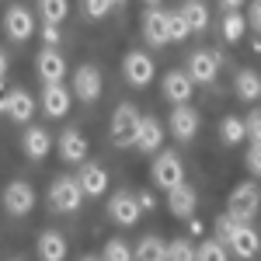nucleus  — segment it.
<instances>
[{
  "instance_id": "nucleus-1",
  "label": "nucleus",
  "mask_w": 261,
  "mask_h": 261,
  "mask_svg": "<svg viewBox=\"0 0 261 261\" xmlns=\"http://www.w3.org/2000/svg\"><path fill=\"white\" fill-rule=\"evenodd\" d=\"M261 209V188L254 181H241L233 192H230V202H226V213L237 223H251Z\"/></svg>"
},
{
  "instance_id": "nucleus-2",
  "label": "nucleus",
  "mask_w": 261,
  "mask_h": 261,
  "mask_svg": "<svg viewBox=\"0 0 261 261\" xmlns=\"http://www.w3.org/2000/svg\"><path fill=\"white\" fill-rule=\"evenodd\" d=\"M150 178H153V185H157V188L171 192L174 185H181V181H185L181 157L174 153V150H161V153H157V161H153V167H150Z\"/></svg>"
},
{
  "instance_id": "nucleus-3",
  "label": "nucleus",
  "mask_w": 261,
  "mask_h": 261,
  "mask_svg": "<svg viewBox=\"0 0 261 261\" xmlns=\"http://www.w3.org/2000/svg\"><path fill=\"white\" fill-rule=\"evenodd\" d=\"M84 202V188L77 178H56L49 185V205L56 213H77Z\"/></svg>"
},
{
  "instance_id": "nucleus-4",
  "label": "nucleus",
  "mask_w": 261,
  "mask_h": 261,
  "mask_svg": "<svg viewBox=\"0 0 261 261\" xmlns=\"http://www.w3.org/2000/svg\"><path fill=\"white\" fill-rule=\"evenodd\" d=\"M136 129H140V112L125 101V105H119L115 112H112V143L115 146H133L136 143Z\"/></svg>"
},
{
  "instance_id": "nucleus-5",
  "label": "nucleus",
  "mask_w": 261,
  "mask_h": 261,
  "mask_svg": "<svg viewBox=\"0 0 261 261\" xmlns=\"http://www.w3.org/2000/svg\"><path fill=\"white\" fill-rule=\"evenodd\" d=\"M153 73H157V66H153V60L146 56V53H140V49H133V53H125V60H122V77L133 84V87H146V84L153 81Z\"/></svg>"
},
{
  "instance_id": "nucleus-6",
  "label": "nucleus",
  "mask_w": 261,
  "mask_h": 261,
  "mask_svg": "<svg viewBox=\"0 0 261 261\" xmlns=\"http://www.w3.org/2000/svg\"><path fill=\"white\" fill-rule=\"evenodd\" d=\"M4 209H7L11 216H28V213L35 209V188H32L28 181H11V185L4 188Z\"/></svg>"
},
{
  "instance_id": "nucleus-7",
  "label": "nucleus",
  "mask_w": 261,
  "mask_h": 261,
  "mask_svg": "<svg viewBox=\"0 0 261 261\" xmlns=\"http://www.w3.org/2000/svg\"><path fill=\"white\" fill-rule=\"evenodd\" d=\"M185 73L192 77V84H213L216 73H220V56L213 49H199V53L188 56V70Z\"/></svg>"
},
{
  "instance_id": "nucleus-8",
  "label": "nucleus",
  "mask_w": 261,
  "mask_h": 261,
  "mask_svg": "<svg viewBox=\"0 0 261 261\" xmlns=\"http://www.w3.org/2000/svg\"><path fill=\"white\" fill-rule=\"evenodd\" d=\"M199 112L192 108V105H178L174 112H171V119H167V129L174 133V140H195V133H199Z\"/></svg>"
},
{
  "instance_id": "nucleus-9",
  "label": "nucleus",
  "mask_w": 261,
  "mask_h": 261,
  "mask_svg": "<svg viewBox=\"0 0 261 261\" xmlns=\"http://www.w3.org/2000/svg\"><path fill=\"white\" fill-rule=\"evenodd\" d=\"M4 28H7V35L14 42H28L35 35V18H32V11L28 7H7V14H4Z\"/></svg>"
},
{
  "instance_id": "nucleus-10",
  "label": "nucleus",
  "mask_w": 261,
  "mask_h": 261,
  "mask_svg": "<svg viewBox=\"0 0 261 261\" xmlns=\"http://www.w3.org/2000/svg\"><path fill=\"white\" fill-rule=\"evenodd\" d=\"M195 205H199V192H195L188 181H181V185H174V188L167 192V209H171L174 216H181V220H192V216H195Z\"/></svg>"
},
{
  "instance_id": "nucleus-11",
  "label": "nucleus",
  "mask_w": 261,
  "mask_h": 261,
  "mask_svg": "<svg viewBox=\"0 0 261 261\" xmlns=\"http://www.w3.org/2000/svg\"><path fill=\"white\" fill-rule=\"evenodd\" d=\"M73 94L81 101H98L101 98V73L98 66H91V63H84L73 70Z\"/></svg>"
},
{
  "instance_id": "nucleus-12",
  "label": "nucleus",
  "mask_w": 261,
  "mask_h": 261,
  "mask_svg": "<svg viewBox=\"0 0 261 261\" xmlns=\"http://www.w3.org/2000/svg\"><path fill=\"white\" fill-rule=\"evenodd\" d=\"M226 247H230L237 258H254V254L261 251V237L251 230V223H237L233 233L226 237Z\"/></svg>"
},
{
  "instance_id": "nucleus-13",
  "label": "nucleus",
  "mask_w": 261,
  "mask_h": 261,
  "mask_svg": "<svg viewBox=\"0 0 261 261\" xmlns=\"http://www.w3.org/2000/svg\"><path fill=\"white\" fill-rule=\"evenodd\" d=\"M35 70H39V77L45 84H63V77H66V60H63L53 45H45L39 56H35Z\"/></svg>"
},
{
  "instance_id": "nucleus-14",
  "label": "nucleus",
  "mask_w": 261,
  "mask_h": 261,
  "mask_svg": "<svg viewBox=\"0 0 261 261\" xmlns=\"http://www.w3.org/2000/svg\"><path fill=\"white\" fill-rule=\"evenodd\" d=\"M108 216H112V223H119V226H133V223L140 220V199L129 195V192L112 195V202H108Z\"/></svg>"
},
{
  "instance_id": "nucleus-15",
  "label": "nucleus",
  "mask_w": 261,
  "mask_h": 261,
  "mask_svg": "<svg viewBox=\"0 0 261 261\" xmlns=\"http://www.w3.org/2000/svg\"><path fill=\"white\" fill-rule=\"evenodd\" d=\"M56 146H60V157L66 164H84V157H87V140H84L81 129L60 133V136H56Z\"/></svg>"
},
{
  "instance_id": "nucleus-16",
  "label": "nucleus",
  "mask_w": 261,
  "mask_h": 261,
  "mask_svg": "<svg viewBox=\"0 0 261 261\" xmlns=\"http://www.w3.org/2000/svg\"><path fill=\"white\" fill-rule=\"evenodd\" d=\"M42 112L49 119H63L70 112V91L63 84H45L42 87Z\"/></svg>"
},
{
  "instance_id": "nucleus-17",
  "label": "nucleus",
  "mask_w": 261,
  "mask_h": 261,
  "mask_svg": "<svg viewBox=\"0 0 261 261\" xmlns=\"http://www.w3.org/2000/svg\"><path fill=\"white\" fill-rule=\"evenodd\" d=\"M192 91H195V84H192V77H188L185 70H171V73L164 77V98L174 101V105H188Z\"/></svg>"
},
{
  "instance_id": "nucleus-18",
  "label": "nucleus",
  "mask_w": 261,
  "mask_h": 261,
  "mask_svg": "<svg viewBox=\"0 0 261 261\" xmlns=\"http://www.w3.org/2000/svg\"><path fill=\"white\" fill-rule=\"evenodd\" d=\"M21 150H24V157L42 161V157L53 150V136H49L42 125H28V129H24V136H21Z\"/></svg>"
},
{
  "instance_id": "nucleus-19",
  "label": "nucleus",
  "mask_w": 261,
  "mask_h": 261,
  "mask_svg": "<svg viewBox=\"0 0 261 261\" xmlns=\"http://www.w3.org/2000/svg\"><path fill=\"white\" fill-rule=\"evenodd\" d=\"M7 115L14 122H21V125H28V119L35 115V98L28 94V91H21V87H14V91H7V108H4Z\"/></svg>"
},
{
  "instance_id": "nucleus-20",
  "label": "nucleus",
  "mask_w": 261,
  "mask_h": 261,
  "mask_svg": "<svg viewBox=\"0 0 261 261\" xmlns=\"http://www.w3.org/2000/svg\"><path fill=\"white\" fill-rule=\"evenodd\" d=\"M143 39L150 42V45H167V11L150 7L143 14Z\"/></svg>"
},
{
  "instance_id": "nucleus-21",
  "label": "nucleus",
  "mask_w": 261,
  "mask_h": 261,
  "mask_svg": "<svg viewBox=\"0 0 261 261\" xmlns=\"http://www.w3.org/2000/svg\"><path fill=\"white\" fill-rule=\"evenodd\" d=\"M81 188H84V199H98L108 192V174H105V167L98 164H84L81 167Z\"/></svg>"
},
{
  "instance_id": "nucleus-22",
  "label": "nucleus",
  "mask_w": 261,
  "mask_h": 261,
  "mask_svg": "<svg viewBox=\"0 0 261 261\" xmlns=\"http://www.w3.org/2000/svg\"><path fill=\"white\" fill-rule=\"evenodd\" d=\"M164 143V125L157 119H140V129H136V143L133 146H140L143 153H157Z\"/></svg>"
},
{
  "instance_id": "nucleus-23",
  "label": "nucleus",
  "mask_w": 261,
  "mask_h": 261,
  "mask_svg": "<svg viewBox=\"0 0 261 261\" xmlns=\"http://www.w3.org/2000/svg\"><path fill=\"white\" fill-rule=\"evenodd\" d=\"M178 14L185 18V24H188L192 32H205V28H209V7H205L202 0H181Z\"/></svg>"
},
{
  "instance_id": "nucleus-24",
  "label": "nucleus",
  "mask_w": 261,
  "mask_h": 261,
  "mask_svg": "<svg viewBox=\"0 0 261 261\" xmlns=\"http://www.w3.org/2000/svg\"><path fill=\"white\" fill-rule=\"evenodd\" d=\"M133 261H167V244L161 237H153V233H146L133 247Z\"/></svg>"
},
{
  "instance_id": "nucleus-25",
  "label": "nucleus",
  "mask_w": 261,
  "mask_h": 261,
  "mask_svg": "<svg viewBox=\"0 0 261 261\" xmlns=\"http://www.w3.org/2000/svg\"><path fill=\"white\" fill-rule=\"evenodd\" d=\"M39 258L42 261H66V241L56 230H45L39 237Z\"/></svg>"
},
{
  "instance_id": "nucleus-26",
  "label": "nucleus",
  "mask_w": 261,
  "mask_h": 261,
  "mask_svg": "<svg viewBox=\"0 0 261 261\" xmlns=\"http://www.w3.org/2000/svg\"><path fill=\"white\" fill-rule=\"evenodd\" d=\"M233 91H237L241 101H258L261 98V77L254 73V70L244 66L241 73H237V81H233Z\"/></svg>"
},
{
  "instance_id": "nucleus-27",
  "label": "nucleus",
  "mask_w": 261,
  "mask_h": 261,
  "mask_svg": "<svg viewBox=\"0 0 261 261\" xmlns=\"http://www.w3.org/2000/svg\"><path fill=\"white\" fill-rule=\"evenodd\" d=\"M220 140L226 143V146H237L241 140H247V129H244V119H237V115H226V119L220 122Z\"/></svg>"
},
{
  "instance_id": "nucleus-28",
  "label": "nucleus",
  "mask_w": 261,
  "mask_h": 261,
  "mask_svg": "<svg viewBox=\"0 0 261 261\" xmlns=\"http://www.w3.org/2000/svg\"><path fill=\"white\" fill-rule=\"evenodd\" d=\"M244 32H247V18H244L241 11H226V14H223V39L241 42Z\"/></svg>"
},
{
  "instance_id": "nucleus-29",
  "label": "nucleus",
  "mask_w": 261,
  "mask_h": 261,
  "mask_svg": "<svg viewBox=\"0 0 261 261\" xmlns=\"http://www.w3.org/2000/svg\"><path fill=\"white\" fill-rule=\"evenodd\" d=\"M39 14L45 24H60L70 14V0H39Z\"/></svg>"
},
{
  "instance_id": "nucleus-30",
  "label": "nucleus",
  "mask_w": 261,
  "mask_h": 261,
  "mask_svg": "<svg viewBox=\"0 0 261 261\" xmlns=\"http://www.w3.org/2000/svg\"><path fill=\"white\" fill-rule=\"evenodd\" d=\"M195 261H230L226 258V247H223V241H202L199 247H195Z\"/></svg>"
},
{
  "instance_id": "nucleus-31",
  "label": "nucleus",
  "mask_w": 261,
  "mask_h": 261,
  "mask_svg": "<svg viewBox=\"0 0 261 261\" xmlns=\"http://www.w3.org/2000/svg\"><path fill=\"white\" fill-rule=\"evenodd\" d=\"M188 35H192V28L185 24V18L178 11H167V42H185Z\"/></svg>"
},
{
  "instance_id": "nucleus-32",
  "label": "nucleus",
  "mask_w": 261,
  "mask_h": 261,
  "mask_svg": "<svg viewBox=\"0 0 261 261\" xmlns=\"http://www.w3.org/2000/svg\"><path fill=\"white\" fill-rule=\"evenodd\" d=\"M167 261H195V244L178 237V241L167 244Z\"/></svg>"
},
{
  "instance_id": "nucleus-33",
  "label": "nucleus",
  "mask_w": 261,
  "mask_h": 261,
  "mask_svg": "<svg viewBox=\"0 0 261 261\" xmlns=\"http://www.w3.org/2000/svg\"><path fill=\"white\" fill-rule=\"evenodd\" d=\"M101 261H133V247L115 237V241L105 244V254H101Z\"/></svg>"
},
{
  "instance_id": "nucleus-34",
  "label": "nucleus",
  "mask_w": 261,
  "mask_h": 261,
  "mask_svg": "<svg viewBox=\"0 0 261 261\" xmlns=\"http://www.w3.org/2000/svg\"><path fill=\"white\" fill-rule=\"evenodd\" d=\"M81 7H84V14H87V18L98 21V18H105L115 4H112V0H81Z\"/></svg>"
},
{
  "instance_id": "nucleus-35",
  "label": "nucleus",
  "mask_w": 261,
  "mask_h": 261,
  "mask_svg": "<svg viewBox=\"0 0 261 261\" xmlns=\"http://www.w3.org/2000/svg\"><path fill=\"white\" fill-rule=\"evenodd\" d=\"M233 226H237V220L230 216V213H223V216H216V241L226 244V237L233 233Z\"/></svg>"
},
{
  "instance_id": "nucleus-36",
  "label": "nucleus",
  "mask_w": 261,
  "mask_h": 261,
  "mask_svg": "<svg viewBox=\"0 0 261 261\" xmlns=\"http://www.w3.org/2000/svg\"><path fill=\"white\" fill-rule=\"evenodd\" d=\"M244 129H247V136L254 143H261V112H251V115L244 119Z\"/></svg>"
},
{
  "instance_id": "nucleus-37",
  "label": "nucleus",
  "mask_w": 261,
  "mask_h": 261,
  "mask_svg": "<svg viewBox=\"0 0 261 261\" xmlns=\"http://www.w3.org/2000/svg\"><path fill=\"white\" fill-rule=\"evenodd\" d=\"M247 167H251V174L261 178V143H254V146L247 150Z\"/></svg>"
},
{
  "instance_id": "nucleus-38",
  "label": "nucleus",
  "mask_w": 261,
  "mask_h": 261,
  "mask_svg": "<svg viewBox=\"0 0 261 261\" xmlns=\"http://www.w3.org/2000/svg\"><path fill=\"white\" fill-rule=\"evenodd\" d=\"M244 18H247V24H251L254 32H261V0H251V11H247Z\"/></svg>"
},
{
  "instance_id": "nucleus-39",
  "label": "nucleus",
  "mask_w": 261,
  "mask_h": 261,
  "mask_svg": "<svg viewBox=\"0 0 261 261\" xmlns=\"http://www.w3.org/2000/svg\"><path fill=\"white\" fill-rule=\"evenodd\" d=\"M42 39H45V45H60V28L56 24H42Z\"/></svg>"
},
{
  "instance_id": "nucleus-40",
  "label": "nucleus",
  "mask_w": 261,
  "mask_h": 261,
  "mask_svg": "<svg viewBox=\"0 0 261 261\" xmlns=\"http://www.w3.org/2000/svg\"><path fill=\"white\" fill-rule=\"evenodd\" d=\"M247 0H220V7H226V11H241Z\"/></svg>"
},
{
  "instance_id": "nucleus-41",
  "label": "nucleus",
  "mask_w": 261,
  "mask_h": 261,
  "mask_svg": "<svg viewBox=\"0 0 261 261\" xmlns=\"http://www.w3.org/2000/svg\"><path fill=\"white\" fill-rule=\"evenodd\" d=\"M140 209H153V195L150 192H140Z\"/></svg>"
},
{
  "instance_id": "nucleus-42",
  "label": "nucleus",
  "mask_w": 261,
  "mask_h": 261,
  "mask_svg": "<svg viewBox=\"0 0 261 261\" xmlns=\"http://www.w3.org/2000/svg\"><path fill=\"white\" fill-rule=\"evenodd\" d=\"M4 73H7V53L0 49V81H4Z\"/></svg>"
},
{
  "instance_id": "nucleus-43",
  "label": "nucleus",
  "mask_w": 261,
  "mask_h": 261,
  "mask_svg": "<svg viewBox=\"0 0 261 261\" xmlns=\"http://www.w3.org/2000/svg\"><path fill=\"white\" fill-rule=\"evenodd\" d=\"M7 108V91H4V81H0V112Z\"/></svg>"
},
{
  "instance_id": "nucleus-44",
  "label": "nucleus",
  "mask_w": 261,
  "mask_h": 261,
  "mask_svg": "<svg viewBox=\"0 0 261 261\" xmlns=\"http://www.w3.org/2000/svg\"><path fill=\"white\" fill-rule=\"evenodd\" d=\"M81 261H101V258H91V254H87V258H81Z\"/></svg>"
},
{
  "instance_id": "nucleus-45",
  "label": "nucleus",
  "mask_w": 261,
  "mask_h": 261,
  "mask_svg": "<svg viewBox=\"0 0 261 261\" xmlns=\"http://www.w3.org/2000/svg\"><path fill=\"white\" fill-rule=\"evenodd\" d=\"M146 4H150V7H153V4H157V0H146Z\"/></svg>"
},
{
  "instance_id": "nucleus-46",
  "label": "nucleus",
  "mask_w": 261,
  "mask_h": 261,
  "mask_svg": "<svg viewBox=\"0 0 261 261\" xmlns=\"http://www.w3.org/2000/svg\"><path fill=\"white\" fill-rule=\"evenodd\" d=\"M112 4H125V0H112Z\"/></svg>"
},
{
  "instance_id": "nucleus-47",
  "label": "nucleus",
  "mask_w": 261,
  "mask_h": 261,
  "mask_svg": "<svg viewBox=\"0 0 261 261\" xmlns=\"http://www.w3.org/2000/svg\"><path fill=\"white\" fill-rule=\"evenodd\" d=\"M258 101H261V98H258Z\"/></svg>"
}]
</instances>
